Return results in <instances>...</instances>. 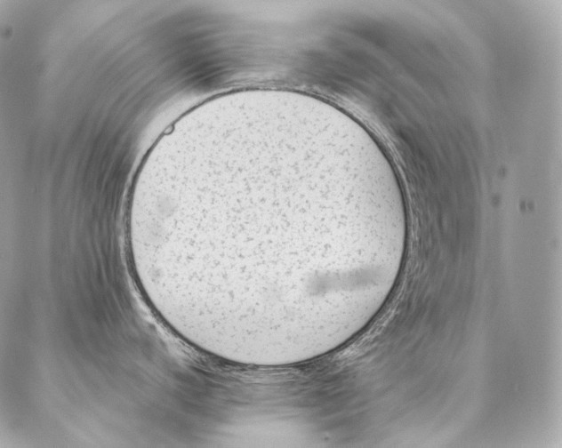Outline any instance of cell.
Returning <instances> with one entry per match:
<instances>
[{"label":"cell","instance_id":"6da1fadb","mask_svg":"<svg viewBox=\"0 0 562 448\" xmlns=\"http://www.w3.org/2000/svg\"><path fill=\"white\" fill-rule=\"evenodd\" d=\"M315 157L224 148L161 181L128 217L157 292L208 332L261 344L310 338L369 301L391 218L376 202L325 200Z\"/></svg>","mask_w":562,"mask_h":448}]
</instances>
